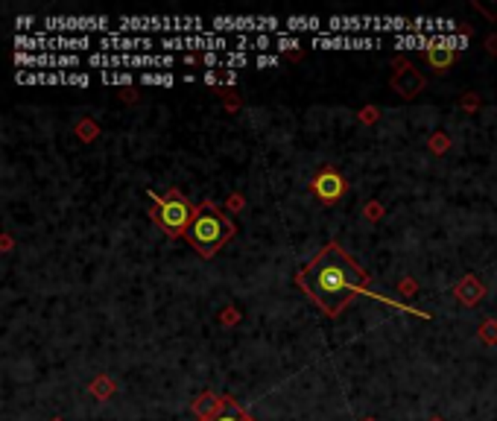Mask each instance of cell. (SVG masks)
Instances as JSON below:
<instances>
[{"label": "cell", "instance_id": "cell-1", "mask_svg": "<svg viewBox=\"0 0 497 421\" xmlns=\"http://www.w3.org/2000/svg\"><path fill=\"white\" fill-rule=\"evenodd\" d=\"M295 281L313 298V305L328 316H337L342 307H348L351 298L366 293L369 284L366 272L354 264V257L342 252L337 243H328L313 257V264L295 275Z\"/></svg>", "mask_w": 497, "mask_h": 421}, {"label": "cell", "instance_id": "cell-2", "mask_svg": "<svg viewBox=\"0 0 497 421\" xmlns=\"http://www.w3.org/2000/svg\"><path fill=\"white\" fill-rule=\"evenodd\" d=\"M231 234H234L231 220L217 208V205L205 202L196 208V217L191 222V229H187V240L193 243V249L202 257H211L231 240Z\"/></svg>", "mask_w": 497, "mask_h": 421}, {"label": "cell", "instance_id": "cell-3", "mask_svg": "<svg viewBox=\"0 0 497 421\" xmlns=\"http://www.w3.org/2000/svg\"><path fill=\"white\" fill-rule=\"evenodd\" d=\"M91 68H173V53H91Z\"/></svg>", "mask_w": 497, "mask_h": 421}, {"label": "cell", "instance_id": "cell-4", "mask_svg": "<svg viewBox=\"0 0 497 421\" xmlns=\"http://www.w3.org/2000/svg\"><path fill=\"white\" fill-rule=\"evenodd\" d=\"M196 217V208L187 199H182V193L179 190H173L167 199H161L158 202V208H156V220L164 231H167L170 237H182L187 234V229H191V222Z\"/></svg>", "mask_w": 497, "mask_h": 421}, {"label": "cell", "instance_id": "cell-5", "mask_svg": "<svg viewBox=\"0 0 497 421\" xmlns=\"http://www.w3.org/2000/svg\"><path fill=\"white\" fill-rule=\"evenodd\" d=\"M18 53H76V50H88L94 47V38L88 36H18L15 38Z\"/></svg>", "mask_w": 497, "mask_h": 421}, {"label": "cell", "instance_id": "cell-6", "mask_svg": "<svg viewBox=\"0 0 497 421\" xmlns=\"http://www.w3.org/2000/svg\"><path fill=\"white\" fill-rule=\"evenodd\" d=\"M44 36H76V32H103L112 36V21L106 15H82V18H44Z\"/></svg>", "mask_w": 497, "mask_h": 421}, {"label": "cell", "instance_id": "cell-7", "mask_svg": "<svg viewBox=\"0 0 497 421\" xmlns=\"http://www.w3.org/2000/svg\"><path fill=\"white\" fill-rule=\"evenodd\" d=\"M281 21L278 18H252V15H219V18H211V32L217 36H223V32H263L269 29H278Z\"/></svg>", "mask_w": 497, "mask_h": 421}, {"label": "cell", "instance_id": "cell-8", "mask_svg": "<svg viewBox=\"0 0 497 421\" xmlns=\"http://www.w3.org/2000/svg\"><path fill=\"white\" fill-rule=\"evenodd\" d=\"M161 47H164V53H173V50H205V53H217V50L231 47V41L226 36H217V32L208 29L205 36H164L161 38Z\"/></svg>", "mask_w": 497, "mask_h": 421}, {"label": "cell", "instance_id": "cell-9", "mask_svg": "<svg viewBox=\"0 0 497 421\" xmlns=\"http://www.w3.org/2000/svg\"><path fill=\"white\" fill-rule=\"evenodd\" d=\"M18 68H38V71H64L76 68L80 56L76 53H15Z\"/></svg>", "mask_w": 497, "mask_h": 421}, {"label": "cell", "instance_id": "cell-10", "mask_svg": "<svg viewBox=\"0 0 497 421\" xmlns=\"http://www.w3.org/2000/svg\"><path fill=\"white\" fill-rule=\"evenodd\" d=\"M97 47L103 53H149L156 47V41L149 36H120L114 29L112 36H99Z\"/></svg>", "mask_w": 497, "mask_h": 421}, {"label": "cell", "instance_id": "cell-11", "mask_svg": "<svg viewBox=\"0 0 497 421\" xmlns=\"http://www.w3.org/2000/svg\"><path fill=\"white\" fill-rule=\"evenodd\" d=\"M117 32L120 36H147V32H173V18H135L126 15L117 21Z\"/></svg>", "mask_w": 497, "mask_h": 421}, {"label": "cell", "instance_id": "cell-12", "mask_svg": "<svg viewBox=\"0 0 497 421\" xmlns=\"http://www.w3.org/2000/svg\"><path fill=\"white\" fill-rule=\"evenodd\" d=\"M313 188H316V193H319L322 199L337 202V199H339V193H342V181L337 179V173H330V170H328V173H322V176L316 179V185H313Z\"/></svg>", "mask_w": 497, "mask_h": 421}, {"label": "cell", "instance_id": "cell-13", "mask_svg": "<svg viewBox=\"0 0 497 421\" xmlns=\"http://www.w3.org/2000/svg\"><path fill=\"white\" fill-rule=\"evenodd\" d=\"M407 27L413 29V21H407V18H372V29L374 32H404Z\"/></svg>", "mask_w": 497, "mask_h": 421}, {"label": "cell", "instance_id": "cell-14", "mask_svg": "<svg viewBox=\"0 0 497 421\" xmlns=\"http://www.w3.org/2000/svg\"><path fill=\"white\" fill-rule=\"evenodd\" d=\"M287 29H307V32H319L322 29V18H313V15H307V18H287L284 21Z\"/></svg>", "mask_w": 497, "mask_h": 421}, {"label": "cell", "instance_id": "cell-15", "mask_svg": "<svg viewBox=\"0 0 497 421\" xmlns=\"http://www.w3.org/2000/svg\"><path fill=\"white\" fill-rule=\"evenodd\" d=\"M219 64L223 68H243V64H249V56L246 53H219Z\"/></svg>", "mask_w": 497, "mask_h": 421}, {"label": "cell", "instance_id": "cell-16", "mask_svg": "<svg viewBox=\"0 0 497 421\" xmlns=\"http://www.w3.org/2000/svg\"><path fill=\"white\" fill-rule=\"evenodd\" d=\"M141 82L143 85H164V88H170L175 79L170 77V73H141Z\"/></svg>", "mask_w": 497, "mask_h": 421}, {"label": "cell", "instance_id": "cell-17", "mask_svg": "<svg viewBox=\"0 0 497 421\" xmlns=\"http://www.w3.org/2000/svg\"><path fill=\"white\" fill-rule=\"evenodd\" d=\"M378 50L380 47V38H369V36H354V41H351V50Z\"/></svg>", "mask_w": 497, "mask_h": 421}, {"label": "cell", "instance_id": "cell-18", "mask_svg": "<svg viewBox=\"0 0 497 421\" xmlns=\"http://www.w3.org/2000/svg\"><path fill=\"white\" fill-rule=\"evenodd\" d=\"M103 82H106V85H114V82H120V85H132V73H112V71H106V73H103Z\"/></svg>", "mask_w": 497, "mask_h": 421}, {"label": "cell", "instance_id": "cell-19", "mask_svg": "<svg viewBox=\"0 0 497 421\" xmlns=\"http://www.w3.org/2000/svg\"><path fill=\"white\" fill-rule=\"evenodd\" d=\"M430 62H433L436 68H441V64H448V62H450V50H445V47L430 50Z\"/></svg>", "mask_w": 497, "mask_h": 421}, {"label": "cell", "instance_id": "cell-20", "mask_svg": "<svg viewBox=\"0 0 497 421\" xmlns=\"http://www.w3.org/2000/svg\"><path fill=\"white\" fill-rule=\"evenodd\" d=\"M275 47H278V50H293V47H302V41H298L295 36H278Z\"/></svg>", "mask_w": 497, "mask_h": 421}, {"label": "cell", "instance_id": "cell-21", "mask_svg": "<svg viewBox=\"0 0 497 421\" xmlns=\"http://www.w3.org/2000/svg\"><path fill=\"white\" fill-rule=\"evenodd\" d=\"M465 44H468L465 36H445V50H459V47H465Z\"/></svg>", "mask_w": 497, "mask_h": 421}, {"label": "cell", "instance_id": "cell-22", "mask_svg": "<svg viewBox=\"0 0 497 421\" xmlns=\"http://www.w3.org/2000/svg\"><path fill=\"white\" fill-rule=\"evenodd\" d=\"M214 421H249V418H246V416H243V413H240V409L234 407V409H228V413H223V416H217Z\"/></svg>", "mask_w": 497, "mask_h": 421}, {"label": "cell", "instance_id": "cell-23", "mask_svg": "<svg viewBox=\"0 0 497 421\" xmlns=\"http://www.w3.org/2000/svg\"><path fill=\"white\" fill-rule=\"evenodd\" d=\"M275 64H281L278 56H269V53H260L258 56V68H275Z\"/></svg>", "mask_w": 497, "mask_h": 421}, {"label": "cell", "instance_id": "cell-24", "mask_svg": "<svg viewBox=\"0 0 497 421\" xmlns=\"http://www.w3.org/2000/svg\"><path fill=\"white\" fill-rule=\"evenodd\" d=\"M252 47H255V50H267L269 47V38L267 36H258L255 41H252Z\"/></svg>", "mask_w": 497, "mask_h": 421}, {"label": "cell", "instance_id": "cell-25", "mask_svg": "<svg viewBox=\"0 0 497 421\" xmlns=\"http://www.w3.org/2000/svg\"><path fill=\"white\" fill-rule=\"evenodd\" d=\"M32 24H36V18H18V21H15L18 29H27V27H32Z\"/></svg>", "mask_w": 497, "mask_h": 421}, {"label": "cell", "instance_id": "cell-26", "mask_svg": "<svg viewBox=\"0 0 497 421\" xmlns=\"http://www.w3.org/2000/svg\"><path fill=\"white\" fill-rule=\"evenodd\" d=\"M205 64L211 68V64H219V53H205Z\"/></svg>", "mask_w": 497, "mask_h": 421}]
</instances>
